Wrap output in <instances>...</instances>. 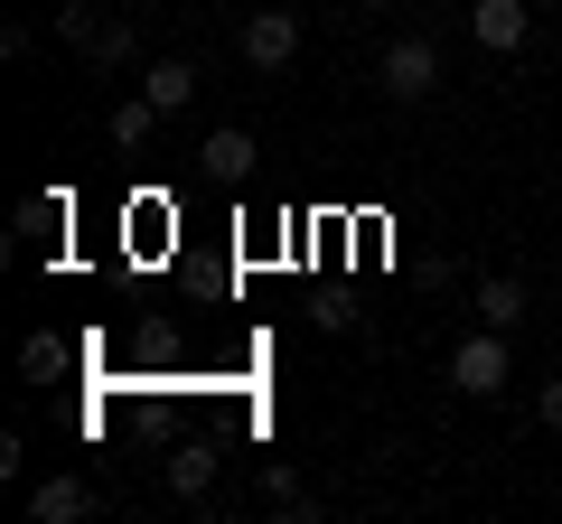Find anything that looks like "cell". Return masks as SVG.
<instances>
[{
    "label": "cell",
    "mask_w": 562,
    "mask_h": 524,
    "mask_svg": "<svg viewBox=\"0 0 562 524\" xmlns=\"http://www.w3.org/2000/svg\"><path fill=\"white\" fill-rule=\"evenodd\" d=\"M375 84L394 103H431L441 94V38H431V29H403V38H384V57H375Z\"/></svg>",
    "instance_id": "6da1fadb"
},
{
    "label": "cell",
    "mask_w": 562,
    "mask_h": 524,
    "mask_svg": "<svg viewBox=\"0 0 562 524\" xmlns=\"http://www.w3.org/2000/svg\"><path fill=\"white\" fill-rule=\"evenodd\" d=\"M506 346H516L506 328H479V338H460V346H450V365H441L450 394H469V403H497V394H506Z\"/></svg>",
    "instance_id": "7a4b0ae2"
},
{
    "label": "cell",
    "mask_w": 562,
    "mask_h": 524,
    "mask_svg": "<svg viewBox=\"0 0 562 524\" xmlns=\"http://www.w3.org/2000/svg\"><path fill=\"white\" fill-rule=\"evenodd\" d=\"M291 57H301V10H254L244 20V66L254 76H281Z\"/></svg>",
    "instance_id": "3957f363"
},
{
    "label": "cell",
    "mask_w": 562,
    "mask_h": 524,
    "mask_svg": "<svg viewBox=\"0 0 562 524\" xmlns=\"http://www.w3.org/2000/svg\"><path fill=\"white\" fill-rule=\"evenodd\" d=\"M469 38H479L487 57H516V47L535 38V0H469Z\"/></svg>",
    "instance_id": "277c9868"
},
{
    "label": "cell",
    "mask_w": 562,
    "mask_h": 524,
    "mask_svg": "<svg viewBox=\"0 0 562 524\" xmlns=\"http://www.w3.org/2000/svg\"><path fill=\"white\" fill-rule=\"evenodd\" d=\"M94 478H76V468H57V478H38V487H29V515H38V524H85V515H94Z\"/></svg>",
    "instance_id": "5b68a950"
},
{
    "label": "cell",
    "mask_w": 562,
    "mask_h": 524,
    "mask_svg": "<svg viewBox=\"0 0 562 524\" xmlns=\"http://www.w3.org/2000/svg\"><path fill=\"white\" fill-rule=\"evenodd\" d=\"M254 160H262V150H254V132H244V122H216V132L198 141V169H206V179H225V187L254 179Z\"/></svg>",
    "instance_id": "8992f818"
},
{
    "label": "cell",
    "mask_w": 562,
    "mask_h": 524,
    "mask_svg": "<svg viewBox=\"0 0 562 524\" xmlns=\"http://www.w3.org/2000/svg\"><path fill=\"white\" fill-rule=\"evenodd\" d=\"M198 84H206V76H198V66H188V57H150V66H140V94L160 103L169 122H179L188 103H198Z\"/></svg>",
    "instance_id": "52a82bcc"
},
{
    "label": "cell",
    "mask_w": 562,
    "mask_h": 524,
    "mask_svg": "<svg viewBox=\"0 0 562 524\" xmlns=\"http://www.w3.org/2000/svg\"><path fill=\"white\" fill-rule=\"evenodd\" d=\"M160 103H150V94H140V84H132V94H122L113 103V113H103V132H113V150H150V141H160Z\"/></svg>",
    "instance_id": "ba28073f"
},
{
    "label": "cell",
    "mask_w": 562,
    "mask_h": 524,
    "mask_svg": "<svg viewBox=\"0 0 562 524\" xmlns=\"http://www.w3.org/2000/svg\"><path fill=\"white\" fill-rule=\"evenodd\" d=\"M160 478H169V497H188V505H198L206 487H216V441H179Z\"/></svg>",
    "instance_id": "9c48e42d"
},
{
    "label": "cell",
    "mask_w": 562,
    "mask_h": 524,
    "mask_svg": "<svg viewBox=\"0 0 562 524\" xmlns=\"http://www.w3.org/2000/svg\"><path fill=\"white\" fill-rule=\"evenodd\" d=\"M479 328H506V338L525 328V282H516V272H487V282H479Z\"/></svg>",
    "instance_id": "30bf717a"
},
{
    "label": "cell",
    "mask_w": 562,
    "mask_h": 524,
    "mask_svg": "<svg viewBox=\"0 0 562 524\" xmlns=\"http://www.w3.org/2000/svg\"><path fill=\"white\" fill-rule=\"evenodd\" d=\"M262 505H281V515H319V505H310V487H301V468H291V459H272V468H262Z\"/></svg>",
    "instance_id": "8fae6325"
},
{
    "label": "cell",
    "mask_w": 562,
    "mask_h": 524,
    "mask_svg": "<svg viewBox=\"0 0 562 524\" xmlns=\"http://www.w3.org/2000/svg\"><path fill=\"white\" fill-rule=\"evenodd\" d=\"M66 356H76V346H66V338H47V328H38V338H20V375H29V384L66 375Z\"/></svg>",
    "instance_id": "7c38bea8"
},
{
    "label": "cell",
    "mask_w": 562,
    "mask_h": 524,
    "mask_svg": "<svg viewBox=\"0 0 562 524\" xmlns=\"http://www.w3.org/2000/svg\"><path fill=\"white\" fill-rule=\"evenodd\" d=\"M103 20H113V10H94V0H57V38H66V47H94Z\"/></svg>",
    "instance_id": "4fadbf2b"
},
{
    "label": "cell",
    "mask_w": 562,
    "mask_h": 524,
    "mask_svg": "<svg viewBox=\"0 0 562 524\" xmlns=\"http://www.w3.org/2000/svg\"><path fill=\"white\" fill-rule=\"evenodd\" d=\"M85 57H94V66H132L140 57V20H103V38L85 47Z\"/></svg>",
    "instance_id": "5bb4252c"
},
{
    "label": "cell",
    "mask_w": 562,
    "mask_h": 524,
    "mask_svg": "<svg viewBox=\"0 0 562 524\" xmlns=\"http://www.w3.org/2000/svg\"><path fill=\"white\" fill-rule=\"evenodd\" d=\"M0 57H10V66H29V57H38V29H29V20H10V29H0Z\"/></svg>",
    "instance_id": "9a60e30c"
},
{
    "label": "cell",
    "mask_w": 562,
    "mask_h": 524,
    "mask_svg": "<svg viewBox=\"0 0 562 524\" xmlns=\"http://www.w3.org/2000/svg\"><path fill=\"white\" fill-rule=\"evenodd\" d=\"M535 422H543V431H562V375H543V384H535Z\"/></svg>",
    "instance_id": "2e32d148"
},
{
    "label": "cell",
    "mask_w": 562,
    "mask_h": 524,
    "mask_svg": "<svg viewBox=\"0 0 562 524\" xmlns=\"http://www.w3.org/2000/svg\"><path fill=\"white\" fill-rule=\"evenodd\" d=\"M357 10H394V0H357Z\"/></svg>",
    "instance_id": "e0dca14e"
},
{
    "label": "cell",
    "mask_w": 562,
    "mask_h": 524,
    "mask_svg": "<svg viewBox=\"0 0 562 524\" xmlns=\"http://www.w3.org/2000/svg\"><path fill=\"white\" fill-rule=\"evenodd\" d=\"M535 10H553V0H535Z\"/></svg>",
    "instance_id": "ac0fdd59"
}]
</instances>
